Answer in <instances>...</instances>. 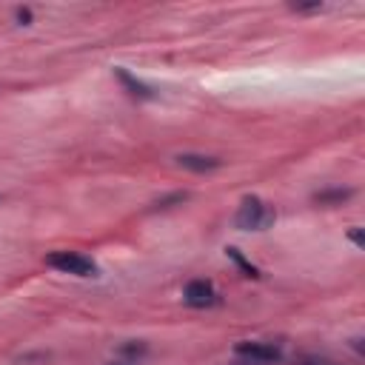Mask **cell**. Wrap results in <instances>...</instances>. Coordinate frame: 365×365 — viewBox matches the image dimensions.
Here are the masks:
<instances>
[{"instance_id":"obj_1","label":"cell","mask_w":365,"mask_h":365,"mask_svg":"<svg viewBox=\"0 0 365 365\" xmlns=\"http://www.w3.org/2000/svg\"><path fill=\"white\" fill-rule=\"evenodd\" d=\"M274 220H277V211L265 202V200H259V197H245L242 202H240V208H237V214H234V225L240 228V231H265L268 225H274Z\"/></svg>"},{"instance_id":"obj_2","label":"cell","mask_w":365,"mask_h":365,"mask_svg":"<svg viewBox=\"0 0 365 365\" xmlns=\"http://www.w3.org/2000/svg\"><path fill=\"white\" fill-rule=\"evenodd\" d=\"M46 265H51L63 274H74V277H94L97 274L94 259H88L86 254H77V251H51L46 257Z\"/></svg>"},{"instance_id":"obj_3","label":"cell","mask_w":365,"mask_h":365,"mask_svg":"<svg viewBox=\"0 0 365 365\" xmlns=\"http://www.w3.org/2000/svg\"><path fill=\"white\" fill-rule=\"evenodd\" d=\"M182 299L191 308H211V305L220 302V294H217L214 282H208V279H191L185 285V291H182Z\"/></svg>"},{"instance_id":"obj_4","label":"cell","mask_w":365,"mask_h":365,"mask_svg":"<svg viewBox=\"0 0 365 365\" xmlns=\"http://www.w3.org/2000/svg\"><path fill=\"white\" fill-rule=\"evenodd\" d=\"M237 356H245V359H254V362H279L282 359V351L279 345L274 342H259V339H245V342H237Z\"/></svg>"},{"instance_id":"obj_5","label":"cell","mask_w":365,"mask_h":365,"mask_svg":"<svg viewBox=\"0 0 365 365\" xmlns=\"http://www.w3.org/2000/svg\"><path fill=\"white\" fill-rule=\"evenodd\" d=\"M174 160H177V165L188 168V171H197V174L217 171L222 165V160L220 157H211V154H177Z\"/></svg>"},{"instance_id":"obj_6","label":"cell","mask_w":365,"mask_h":365,"mask_svg":"<svg viewBox=\"0 0 365 365\" xmlns=\"http://www.w3.org/2000/svg\"><path fill=\"white\" fill-rule=\"evenodd\" d=\"M114 74H117V80L128 88V94H131V97H137V100H154V88H151L148 83L137 80L131 71H125V68H114Z\"/></svg>"},{"instance_id":"obj_7","label":"cell","mask_w":365,"mask_h":365,"mask_svg":"<svg viewBox=\"0 0 365 365\" xmlns=\"http://www.w3.org/2000/svg\"><path fill=\"white\" fill-rule=\"evenodd\" d=\"M354 191L351 188H322L314 194V202L317 205H342L345 200H351Z\"/></svg>"},{"instance_id":"obj_8","label":"cell","mask_w":365,"mask_h":365,"mask_svg":"<svg viewBox=\"0 0 365 365\" xmlns=\"http://www.w3.org/2000/svg\"><path fill=\"white\" fill-rule=\"evenodd\" d=\"M225 254H228V257H231V259H234V262H237V265L242 268V274H245V277H254V279L259 277V271H257V265H251V262H248V259H245V257L240 254V248H234V245H228V248H225Z\"/></svg>"},{"instance_id":"obj_9","label":"cell","mask_w":365,"mask_h":365,"mask_svg":"<svg viewBox=\"0 0 365 365\" xmlns=\"http://www.w3.org/2000/svg\"><path fill=\"white\" fill-rule=\"evenodd\" d=\"M185 200H188V191H174V194L157 200V202H154V211H165V208H171V205H182Z\"/></svg>"},{"instance_id":"obj_10","label":"cell","mask_w":365,"mask_h":365,"mask_svg":"<svg viewBox=\"0 0 365 365\" xmlns=\"http://www.w3.org/2000/svg\"><path fill=\"white\" fill-rule=\"evenodd\" d=\"M291 11H299V14H308V11H322V3L314 0V3H291Z\"/></svg>"},{"instance_id":"obj_11","label":"cell","mask_w":365,"mask_h":365,"mask_svg":"<svg viewBox=\"0 0 365 365\" xmlns=\"http://www.w3.org/2000/svg\"><path fill=\"white\" fill-rule=\"evenodd\" d=\"M348 237H351V242H354L356 248H362V245H365V237H362V228H359V225H354V228L348 231Z\"/></svg>"},{"instance_id":"obj_12","label":"cell","mask_w":365,"mask_h":365,"mask_svg":"<svg viewBox=\"0 0 365 365\" xmlns=\"http://www.w3.org/2000/svg\"><path fill=\"white\" fill-rule=\"evenodd\" d=\"M299 365H336V362L322 359V356H305V359H299Z\"/></svg>"},{"instance_id":"obj_13","label":"cell","mask_w":365,"mask_h":365,"mask_svg":"<svg viewBox=\"0 0 365 365\" xmlns=\"http://www.w3.org/2000/svg\"><path fill=\"white\" fill-rule=\"evenodd\" d=\"M17 20L26 26V23H31V11L29 9H17Z\"/></svg>"},{"instance_id":"obj_14","label":"cell","mask_w":365,"mask_h":365,"mask_svg":"<svg viewBox=\"0 0 365 365\" xmlns=\"http://www.w3.org/2000/svg\"><path fill=\"white\" fill-rule=\"evenodd\" d=\"M123 354H145V345H123Z\"/></svg>"},{"instance_id":"obj_15","label":"cell","mask_w":365,"mask_h":365,"mask_svg":"<svg viewBox=\"0 0 365 365\" xmlns=\"http://www.w3.org/2000/svg\"><path fill=\"white\" fill-rule=\"evenodd\" d=\"M231 365H262V362H254V359H245L242 356V362H231Z\"/></svg>"},{"instance_id":"obj_16","label":"cell","mask_w":365,"mask_h":365,"mask_svg":"<svg viewBox=\"0 0 365 365\" xmlns=\"http://www.w3.org/2000/svg\"><path fill=\"white\" fill-rule=\"evenodd\" d=\"M111 365H137V362H111Z\"/></svg>"}]
</instances>
